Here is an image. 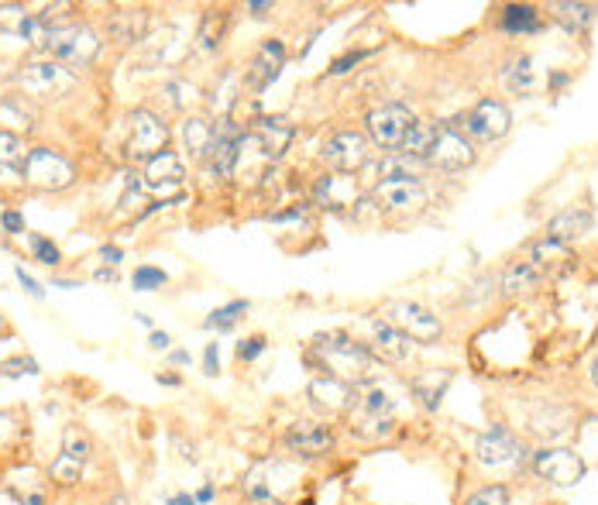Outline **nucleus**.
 <instances>
[{
    "mask_svg": "<svg viewBox=\"0 0 598 505\" xmlns=\"http://www.w3.org/2000/svg\"><path fill=\"white\" fill-rule=\"evenodd\" d=\"M540 282H544V272H540L533 262H513L502 272V296L516 299L526 293H537Z\"/></svg>",
    "mask_w": 598,
    "mask_h": 505,
    "instance_id": "22",
    "label": "nucleus"
},
{
    "mask_svg": "<svg viewBox=\"0 0 598 505\" xmlns=\"http://www.w3.org/2000/svg\"><path fill=\"white\" fill-rule=\"evenodd\" d=\"M148 344L155 347V351H169V344H172V337L165 334V330H152V337H148Z\"/></svg>",
    "mask_w": 598,
    "mask_h": 505,
    "instance_id": "49",
    "label": "nucleus"
},
{
    "mask_svg": "<svg viewBox=\"0 0 598 505\" xmlns=\"http://www.w3.org/2000/svg\"><path fill=\"white\" fill-rule=\"evenodd\" d=\"M169 145V124L152 110H135L128 117V159L131 162H152L155 155L165 152Z\"/></svg>",
    "mask_w": 598,
    "mask_h": 505,
    "instance_id": "6",
    "label": "nucleus"
},
{
    "mask_svg": "<svg viewBox=\"0 0 598 505\" xmlns=\"http://www.w3.org/2000/svg\"><path fill=\"white\" fill-rule=\"evenodd\" d=\"M135 320L141 323V327H152V317H145V313H135Z\"/></svg>",
    "mask_w": 598,
    "mask_h": 505,
    "instance_id": "58",
    "label": "nucleus"
},
{
    "mask_svg": "<svg viewBox=\"0 0 598 505\" xmlns=\"http://www.w3.org/2000/svg\"><path fill=\"white\" fill-rule=\"evenodd\" d=\"M530 258H533V265L540 268L544 275H557V272H568L571 268V251H568V244H557V241H537L530 248Z\"/></svg>",
    "mask_w": 598,
    "mask_h": 505,
    "instance_id": "25",
    "label": "nucleus"
},
{
    "mask_svg": "<svg viewBox=\"0 0 598 505\" xmlns=\"http://www.w3.org/2000/svg\"><path fill=\"white\" fill-rule=\"evenodd\" d=\"M97 282H117V268H97Z\"/></svg>",
    "mask_w": 598,
    "mask_h": 505,
    "instance_id": "53",
    "label": "nucleus"
},
{
    "mask_svg": "<svg viewBox=\"0 0 598 505\" xmlns=\"http://www.w3.org/2000/svg\"><path fill=\"white\" fill-rule=\"evenodd\" d=\"M282 447L296 457H324L337 447V433L330 423L296 420L286 433H282Z\"/></svg>",
    "mask_w": 598,
    "mask_h": 505,
    "instance_id": "13",
    "label": "nucleus"
},
{
    "mask_svg": "<svg viewBox=\"0 0 598 505\" xmlns=\"http://www.w3.org/2000/svg\"><path fill=\"white\" fill-rule=\"evenodd\" d=\"M217 372H220V347L207 344V351H203V375L214 378Z\"/></svg>",
    "mask_w": 598,
    "mask_h": 505,
    "instance_id": "45",
    "label": "nucleus"
},
{
    "mask_svg": "<svg viewBox=\"0 0 598 505\" xmlns=\"http://www.w3.org/2000/svg\"><path fill=\"white\" fill-rule=\"evenodd\" d=\"M447 385H451V372H423L409 382V389H413V396L420 399L423 409L434 413V409H440V402H444Z\"/></svg>",
    "mask_w": 598,
    "mask_h": 505,
    "instance_id": "24",
    "label": "nucleus"
},
{
    "mask_svg": "<svg viewBox=\"0 0 598 505\" xmlns=\"http://www.w3.org/2000/svg\"><path fill=\"white\" fill-rule=\"evenodd\" d=\"M540 28H544V18L530 4H509L502 14V31H509V35H533Z\"/></svg>",
    "mask_w": 598,
    "mask_h": 505,
    "instance_id": "28",
    "label": "nucleus"
},
{
    "mask_svg": "<svg viewBox=\"0 0 598 505\" xmlns=\"http://www.w3.org/2000/svg\"><path fill=\"white\" fill-rule=\"evenodd\" d=\"M368 55H372V52H348V55H341V59H337L334 66H330V76L348 73L351 66H358V62H361V59H368Z\"/></svg>",
    "mask_w": 598,
    "mask_h": 505,
    "instance_id": "43",
    "label": "nucleus"
},
{
    "mask_svg": "<svg viewBox=\"0 0 598 505\" xmlns=\"http://www.w3.org/2000/svg\"><path fill=\"white\" fill-rule=\"evenodd\" d=\"M475 454L478 461L485 464V468L499 471V468H523L526 464V444L516 437L513 430H506V426H492L489 433H482L475 444Z\"/></svg>",
    "mask_w": 598,
    "mask_h": 505,
    "instance_id": "9",
    "label": "nucleus"
},
{
    "mask_svg": "<svg viewBox=\"0 0 598 505\" xmlns=\"http://www.w3.org/2000/svg\"><path fill=\"white\" fill-rule=\"evenodd\" d=\"M14 275H18V282H21V286H25V293H28V296H35V299H42V296H45V289L38 286V282L25 272V265H14Z\"/></svg>",
    "mask_w": 598,
    "mask_h": 505,
    "instance_id": "46",
    "label": "nucleus"
},
{
    "mask_svg": "<svg viewBox=\"0 0 598 505\" xmlns=\"http://www.w3.org/2000/svg\"><path fill=\"white\" fill-rule=\"evenodd\" d=\"M306 217V207H296V210H286V213H272V224H289V220H303Z\"/></svg>",
    "mask_w": 598,
    "mask_h": 505,
    "instance_id": "48",
    "label": "nucleus"
},
{
    "mask_svg": "<svg viewBox=\"0 0 598 505\" xmlns=\"http://www.w3.org/2000/svg\"><path fill=\"white\" fill-rule=\"evenodd\" d=\"M165 282H169V275H165L162 268L138 265L135 268V279H131V286H135V293H152V289H162Z\"/></svg>",
    "mask_w": 598,
    "mask_h": 505,
    "instance_id": "36",
    "label": "nucleus"
},
{
    "mask_svg": "<svg viewBox=\"0 0 598 505\" xmlns=\"http://www.w3.org/2000/svg\"><path fill=\"white\" fill-rule=\"evenodd\" d=\"M588 231H592V213L588 210H564L547 224L544 238L557 241V244H571V241L585 238Z\"/></svg>",
    "mask_w": 598,
    "mask_h": 505,
    "instance_id": "20",
    "label": "nucleus"
},
{
    "mask_svg": "<svg viewBox=\"0 0 598 505\" xmlns=\"http://www.w3.org/2000/svg\"><path fill=\"white\" fill-rule=\"evenodd\" d=\"M434 138H437L434 124L416 121L413 128H409L403 148H399V155H409V159H420L423 162V159H427V152H430V145H434Z\"/></svg>",
    "mask_w": 598,
    "mask_h": 505,
    "instance_id": "30",
    "label": "nucleus"
},
{
    "mask_svg": "<svg viewBox=\"0 0 598 505\" xmlns=\"http://www.w3.org/2000/svg\"><path fill=\"white\" fill-rule=\"evenodd\" d=\"M107 505H131V499H128V495H124V492H117Z\"/></svg>",
    "mask_w": 598,
    "mask_h": 505,
    "instance_id": "56",
    "label": "nucleus"
},
{
    "mask_svg": "<svg viewBox=\"0 0 598 505\" xmlns=\"http://www.w3.org/2000/svg\"><path fill=\"white\" fill-rule=\"evenodd\" d=\"M214 485H203L200 488V492H196V505H210V502H214Z\"/></svg>",
    "mask_w": 598,
    "mask_h": 505,
    "instance_id": "52",
    "label": "nucleus"
},
{
    "mask_svg": "<svg viewBox=\"0 0 598 505\" xmlns=\"http://www.w3.org/2000/svg\"><path fill=\"white\" fill-rule=\"evenodd\" d=\"M0 121L11 124V128H4V131H11V134L25 131L28 134V131H35L38 110H35V104H31L28 97H21V93H11V97L0 100Z\"/></svg>",
    "mask_w": 598,
    "mask_h": 505,
    "instance_id": "23",
    "label": "nucleus"
},
{
    "mask_svg": "<svg viewBox=\"0 0 598 505\" xmlns=\"http://www.w3.org/2000/svg\"><path fill=\"white\" fill-rule=\"evenodd\" d=\"M475 159L478 155H475V145H471L468 134L451 128V124H440L423 165H427V169H437V172H461V169H471Z\"/></svg>",
    "mask_w": 598,
    "mask_h": 505,
    "instance_id": "7",
    "label": "nucleus"
},
{
    "mask_svg": "<svg viewBox=\"0 0 598 505\" xmlns=\"http://www.w3.org/2000/svg\"><path fill=\"white\" fill-rule=\"evenodd\" d=\"M186 179V165L176 152L165 148L162 155H155L152 162H145V189H169V186H183Z\"/></svg>",
    "mask_w": 598,
    "mask_h": 505,
    "instance_id": "18",
    "label": "nucleus"
},
{
    "mask_svg": "<svg viewBox=\"0 0 598 505\" xmlns=\"http://www.w3.org/2000/svg\"><path fill=\"white\" fill-rule=\"evenodd\" d=\"M169 361L172 365H190V351H172Z\"/></svg>",
    "mask_w": 598,
    "mask_h": 505,
    "instance_id": "54",
    "label": "nucleus"
},
{
    "mask_svg": "<svg viewBox=\"0 0 598 505\" xmlns=\"http://www.w3.org/2000/svg\"><path fill=\"white\" fill-rule=\"evenodd\" d=\"M306 396H310V402L320 409V413H348L354 402H358V392H354V385L341 382V378H334V375L313 378L310 389H306Z\"/></svg>",
    "mask_w": 598,
    "mask_h": 505,
    "instance_id": "17",
    "label": "nucleus"
},
{
    "mask_svg": "<svg viewBox=\"0 0 598 505\" xmlns=\"http://www.w3.org/2000/svg\"><path fill=\"white\" fill-rule=\"evenodd\" d=\"M392 430H396V423L385 420V416H365V413H358V420L351 423V433L358 440H382V437H389Z\"/></svg>",
    "mask_w": 598,
    "mask_h": 505,
    "instance_id": "35",
    "label": "nucleus"
},
{
    "mask_svg": "<svg viewBox=\"0 0 598 505\" xmlns=\"http://www.w3.org/2000/svg\"><path fill=\"white\" fill-rule=\"evenodd\" d=\"M464 505H509V488L506 485H485L482 492H475Z\"/></svg>",
    "mask_w": 598,
    "mask_h": 505,
    "instance_id": "40",
    "label": "nucleus"
},
{
    "mask_svg": "<svg viewBox=\"0 0 598 505\" xmlns=\"http://www.w3.org/2000/svg\"><path fill=\"white\" fill-rule=\"evenodd\" d=\"M21 179L31 189H42V193H62L76 183V169L55 148H28V159L21 165Z\"/></svg>",
    "mask_w": 598,
    "mask_h": 505,
    "instance_id": "2",
    "label": "nucleus"
},
{
    "mask_svg": "<svg viewBox=\"0 0 598 505\" xmlns=\"http://www.w3.org/2000/svg\"><path fill=\"white\" fill-rule=\"evenodd\" d=\"M248 310H251L248 299H234V303H227V306H220V310L210 313V320L203 323V327H207V330H217V334H227V330L238 327V320L245 317Z\"/></svg>",
    "mask_w": 598,
    "mask_h": 505,
    "instance_id": "32",
    "label": "nucleus"
},
{
    "mask_svg": "<svg viewBox=\"0 0 598 505\" xmlns=\"http://www.w3.org/2000/svg\"><path fill=\"white\" fill-rule=\"evenodd\" d=\"M62 454H69V457H73V461L86 464V461H90V454H93V440H90V433H86L83 426L69 423L66 430H62Z\"/></svg>",
    "mask_w": 598,
    "mask_h": 505,
    "instance_id": "33",
    "label": "nucleus"
},
{
    "mask_svg": "<svg viewBox=\"0 0 598 505\" xmlns=\"http://www.w3.org/2000/svg\"><path fill=\"white\" fill-rule=\"evenodd\" d=\"M49 481H52V485H59V488H76L83 481V464L73 461L69 454H59L49 464Z\"/></svg>",
    "mask_w": 598,
    "mask_h": 505,
    "instance_id": "34",
    "label": "nucleus"
},
{
    "mask_svg": "<svg viewBox=\"0 0 598 505\" xmlns=\"http://www.w3.org/2000/svg\"><path fill=\"white\" fill-rule=\"evenodd\" d=\"M265 347H269V341H265L262 334H251V337H245V341L238 344V361H245V365H251V361H255V358H262Z\"/></svg>",
    "mask_w": 598,
    "mask_h": 505,
    "instance_id": "41",
    "label": "nucleus"
},
{
    "mask_svg": "<svg viewBox=\"0 0 598 505\" xmlns=\"http://www.w3.org/2000/svg\"><path fill=\"white\" fill-rule=\"evenodd\" d=\"M306 365L327 372L348 385H365L372 382L379 358L372 354L368 344H358L354 337L341 334V330H330V334H317L306 351Z\"/></svg>",
    "mask_w": 598,
    "mask_h": 505,
    "instance_id": "1",
    "label": "nucleus"
},
{
    "mask_svg": "<svg viewBox=\"0 0 598 505\" xmlns=\"http://www.w3.org/2000/svg\"><path fill=\"white\" fill-rule=\"evenodd\" d=\"M506 80H509V90L513 93H533V69H530V59H519L513 62V69L506 73Z\"/></svg>",
    "mask_w": 598,
    "mask_h": 505,
    "instance_id": "38",
    "label": "nucleus"
},
{
    "mask_svg": "<svg viewBox=\"0 0 598 505\" xmlns=\"http://www.w3.org/2000/svg\"><path fill=\"white\" fill-rule=\"evenodd\" d=\"M409 337L385 320H372V354L382 361H406L409 358Z\"/></svg>",
    "mask_w": 598,
    "mask_h": 505,
    "instance_id": "19",
    "label": "nucleus"
},
{
    "mask_svg": "<svg viewBox=\"0 0 598 505\" xmlns=\"http://www.w3.org/2000/svg\"><path fill=\"white\" fill-rule=\"evenodd\" d=\"M320 155H324L327 169H334L337 176H354L372 159V141L361 131H337L324 141V152Z\"/></svg>",
    "mask_w": 598,
    "mask_h": 505,
    "instance_id": "8",
    "label": "nucleus"
},
{
    "mask_svg": "<svg viewBox=\"0 0 598 505\" xmlns=\"http://www.w3.org/2000/svg\"><path fill=\"white\" fill-rule=\"evenodd\" d=\"M0 227H4L7 234H25V217H21L18 210H4L0 213Z\"/></svg>",
    "mask_w": 598,
    "mask_h": 505,
    "instance_id": "44",
    "label": "nucleus"
},
{
    "mask_svg": "<svg viewBox=\"0 0 598 505\" xmlns=\"http://www.w3.org/2000/svg\"><path fill=\"white\" fill-rule=\"evenodd\" d=\"M28 159V148L21 141V134L0 131V172H11L14 179H21V165Z\"/></svg>",
    "mask_w": 598,
    "mask_h": 505,
    "instance_id": "29",
    "label": "nucleus"
},
{
    "mask_svg": "<svg viewBox=\"0 0 598 505\" xmlns=\"http://www.w3.org/2000/svg\"><path fill=\"white\" fill-rule=\"evenodd\" d=\"M592 385H595V389H598V358L592 361Z\"/></svg>",
    "mask_w": 598,
    "mask_h": 505,
    "instance_id": "59",
    "label": "nucleus"
},
{
    "mask_svg": "<svg viewBox=\"0 0 598 505\" xmlns=\"http://www.w3.org/2000/svg\"><path fill=\"white\" fill-rule=\"evenodd\" d=\"M427 186L420 179H379L372 189V203L382 213H420L427 207Z\"/></svg>",
    "mask_w": 598,
    "mask_h": 505,
    "instance_id": "11",
    "label": "nucleus"
},
{
    "mask_svg": "<svg viewBox=\"0 0 598 505\" xmlns=\"http://www.w3.org/2000/svg\"><path fill=\"white\" fill-rule=\"evenodd\" d=\"M165 505H196V495L190 492H176V495H169V502Z\"/></svg>",
    "mask_w": 598,
    "mask_h": 505,
    "instance_id": "51",
    "label": "nucleus"
},
{
    "mask_svg": "<svg viewBox=\"0 0 598 505\" xmlns=\"http://www.w3.org/2000/svg\"><path fill=\"white\" fill-rule=\"evenodd\" d=\"M183 145L193 159H207L210 145H214V124L207 117H186L183 121Z\"/></svg>",
    "mask_w": 598,
    "mask_h": 505,
    "instance_id": "26",
    "label": "nucleus"
},
{
    "mask_svg": "<svg viewBox=\"0 0 598 505\" xmlns=\"http://www.w3.org/2000/svg\"><path fill=\"white\" fill-rule=\"evenodd\" d=\"M100 258H104L107 268H117V265L124 262V251L117 248V244H104V248H100Z\"/></svg>",
    "mask_w": 598,
    "mask_h": 505,
    "instance_id": "47",
    "label": "nucleus"
},
{
    "mask_svg": "<svg viewBox=\"0 0 598 505\" xmlns=\"http://www.w3.org/2000/svg\"><path fill=\"white\" fill-rule=\"evenodd\" d=\"M0 327H4V320H0Z\"/></svg>",
    "mask_w": 598,
    "mask_h": 505,
    "instance_id": "60",
    "label": "nucleus"
},
{
    "mask_svg": "<svg viewBox=\"0 0 598 505\" xmlns=\"http://www.w3.org/2000/svg\"><path fill=\"white\" fill-rule=\"evenodd\" d=\"M42 368H38L35 358H25V354H18V358H7L4 365H0V378H21V375H38Z\"/></svg>",
    "mask_w": 598,
    "mask_h": 505,
    "instance_id": "39",
    "label": "nucleus"
},
{
    "mask_svg": "<svg viewBox=\"0 0 598 505\" xmlns=\"http://www.w3.org/2000/svg\"><path fill=\"white\" fill-rule=\"evenodd\" d=\"M509 128H513V114L502 100H482L464 117V134L471 141H499L506 138Z\"/></svg>",
    "mask_w": 598,
    "mask_h": 505,
    "instance_id": "14",
    "label": "nucleus"
},
{
    "mask_svg": "<svg viewBox=\"0 0 598 505\" xmlns=\"http://www.w3.org/2000/svg\"><path fill=\"white\" fill-rule=\"evenodd\" d=\"M533 471L544 481H550V485L571 488L585 478L588 468L585 461H581V454L571 451V447H540V451L533 454Z\"/></svg>",
    "mask_w": 598,
    "mask_h": 505,
    "instance_id": "12",
    "label": "nucleus"
},
{
    "mask_svg": "<svg viewBox=\"0 0 598 505\" xmlns=\"http://www.w3.org/2000/svg\"><path fill=\"white\" fill-rule=\"evenodd\" d=\"M282 69H286V45H282V38H269L248 62L245 86L251 93H265L282 76Z\"/></svg>",
    "mask_w": 598,
    "mask_h": 505,
    "instance_id": "15",
    "label": "nucleus"
},
{
    "mask_svg": "<svg viewBox=\"0 0 598 505\" xmlns=\"http://www.w3.org/2000/svg\"><path fill=\"white\" fill-rule=\"evenodd\" d=\"M564 83H568V76H564V73H557L554 80H550V86H554V90H561Z\"/></svg>",
    "mask_w": 598,
    "mask_h": 505,
    "instance_id": "57",
    "label": "nucleus"
},
{
    "mask_svg": "<svg viewBox=\"0 0 598 505\" xmlns=\"http://www.w3.org/2000/svg\"><path fill=\"white\" fill-rule=\"evenodd\" d=\"M248 11L255 14V18H265V11H272V0H251Z\"/></svg>",
    "mask_w": 598,
    "mask_h": 505,
    "instance_id": "50",
    "label": "nucleus"
},
{
    "mask_svg": "<svg viewBox=\"0 0 598 505\" xmlns=\"http://www.w3.org/2000/svg\"><path fill=\"white\" fill-rule=\"evenodd\" d=\"M18 86L35 100H49V97H62L76 86L73 69L59 66V62H28L18 73Z\"/></svg>",
    "mask_w": 598,
    "mask_h": 505,
    "instance_id": "10",
    "label": "nucleus"
},
{
    "mask_svg": "<svg viewBox=\"0 0 598 505\" xmlns=\"http://www.w3.org/2000/svg\"><path fill=\"white\" fill-rule=\"evenodd\" d=\"M52 55V62L69 69H83L97 59L100 52V38L93 28L86 25H66V28H49V38H45V49Z\"/></svg>",
    "mask_w": 598,
    "mask_h": 505,
    "instance_id": "3",
    "label": "nucleus"
},
{
    "mask_svg": "<svg viewBox=\"0 0 598 505\" xmlns=\"http://www.w3.org/2000/svg\"><path fill=\"white\" fill-rule=\"evenodd\" d=\"M385 323H392L396 330H403L409 341L420 344H437L444 337V323H440L437 313H430L420 303H406V299L385 303Z\"/></svg>",
    "mask_w": 598,
    "mask_h": 505,
    "instance_id": "5",
    "label": "nucleus"
},
{
    "mask_svg": "<svg viewBox=\"0 0 598 505\" xmlns=\"http://www.w3.org/2000/svg\"><path fill=\"white\" fill-rule=\"evenodd\" d=\"M227 25H231V14L227 11H207L203 14V25H200V49L203 52H214L227 35Z\"/></svg>",
    "mask_w": 598,
    "mask_h": 505,
    "instance_id": "31",
    "label": "nucleus"
},
{
    "mask_svg": "<svg viewBox=\"0 0 598 505\" xmlns=\"http://www.w3.org/2000/svg\"><path fill=\"white\" fill-rule=\"evenodd\" d=\"M165 93H176V97H172V107H176V110H183L186 104H193V100L200 97V90H196L193 83H183V80L169 83V86H165Z\"/></svg>",
    "mask_w": 598,
    "mask_h": 505,
    "instance_id": "42",
    "label": "nucleus"
},
{
    "mask_svg": "<svg viewBox=\"0 0 598 505\" xmlns=\"http://www.w3.org/2000/svg\"><path fill=\"white\" fill-rule=\"evenodd\" d=\"M155 382H159V385H172V389H176V385L183 382V378H179V375H159Z\"/></svg>",
    "mask_w": 598,
    "mask_h": 505,
    "instance_id": "55",
    "label": "nucleus"
},
{
    "mask_svg": "<svg viewBox=\"0 0 598 505\" xmlns=\"http://www.w3.org/2000/svg\"><path fill=\"white\" fill-rule=\"evenodd\" d=\"M550 11H554V21L564 31H571V35H581L585 28H592L598 7L595 4H554Z\"/></svg>",
    "mask_w": 598,
    "mask_h": 505,
    "instance_id": "27",
    "label": "nucleus"
},
{
    "mask_svg": "<svg viewBox=\"0 0 598 505\" xmlns=\"http://www.w3.org/2000/svg\"><path fill=\"white\" fill-rule=\"evenodd\" d=\"M28 244H31V255H35L38 265L55 268V265L62 262V251L55 248V244H52L49 238H42V234H28Z\"/></svg>",
    "mask_w": 598,
    "mask_h": 505,
    "instance_id": "37",
    "label": "nucleus"
},
{
    "mask_svg": "<svg viewBox=\"0 0 598 505\" xmlns=\"http://www.w3.org/2000/svg\"><path fill=\"white\" fill-rule=\"evenodd\" d=\"M145 31H148V11H141V7H135V11H117V14H110V21H107V35L121 45L141 42Z\"/></svg>",
    "mask_w": 598,
    "mask_h": 505,
    "instance_id": "21",
    "label": "nucleus"
},
{
    "mask_svg": "<svg viewBox=\"0 0 598 505\" xmlns=\"http://www.w3.org/2000/svg\"><path fill=\"white\" fill-rule=\"evenodd\" d=\"M293 134L296 131L286 117H258L255 128L248 131V141L258 148V155H262L265 162H275V159H282V152L289 148Z\"/></svg>",
    "mask_w": 598,
    "mask_h": 505,
    "instance_id": "16",
    "label": "nucleus"
},
{
    "mask_svg": "<svg viewBox=\"0 0 598 505\" xmlns=\"http://www.w3.org/2000/svg\"><path fill=\"white\" fill-rule=\"evenodd\" d=\"M413 124L416 117L406 104H382L365 117L368 141H372L375 148H382V152H399Z\"/></svg>",
    "mask_w": 598,
    "mask_h": 505,
    "instance_id": "4",
    "label": "nucleus"
}]
</instances>
